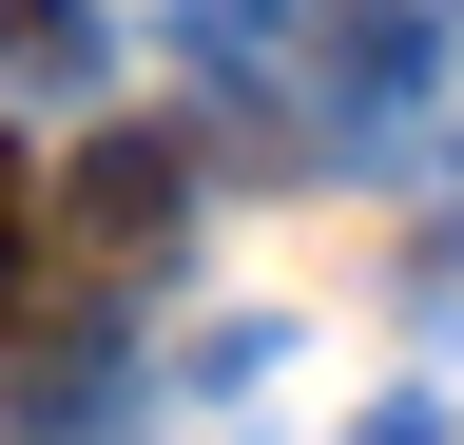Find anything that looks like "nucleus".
Masks as SVG:
<instances>
[{"instance_id":"f257e3e1","label":"nucleus","mask_w":464,"mask_h":445,"mask_svg":"<svg viewBox=\"0 0 464 445\" xmlns=\"http://www.w3.org/2000/svg\"><path fill=\"white\" fill-rule=\"evenodd\" d=\"M426 78H445V20H426V0H310L252 97H271V117H329V155H348V136L426 117Z\"/></svg>"},{"instance_id":"f03ea898","label":"nucleus","mask_w":464,"mask_h":445,"mask_svg":"<svg viewBox=\"0 0 464 445\" xmlns=\"http://www.w3.org/2000/svg\"><path fill=\"white\" fill-rule=\"evenodd\" d=\"M174 233H194V155L174 136H97L78 155V271H174Z\"/></svg>"},{"instance_id":"7ed1b4c3","label":"nucleus","mask_w":464,"mask_h":445,"mask_svg":"<svg viewBox=\"0 0 464 445\" xmlns=\"http://www.w3.org/2000/svg\"><path fill=\"white\" fill-rule=\"evenodd\" d=\"M116 59V39H97V0H0V78H39V97H78Z\"/></svg>"},{"instance_id":"20e7f679","label":"nucleus","mask_w":464,"mask_h":445,"mask_svg":"<svg viewBox=\"0 0 464 445\" xmlns=\"http://www.w3.org/2000/svg\"><path fill=\"white\" fill-rule=\"evenodd\" d=\"M290 20H310V0H174V59H213V78H271V59H290Z\"/></svg>"},{"instance_id":"39448f33","label":"nucleus","mask_w":464,"mask_h":445,"mask_svg":"<svg viewBox=\"0 0 464 445\" xmlns=\"http://www.w3.org/2000/svg\"><path fill=\"white\" fill-rule=\"evenodd\" d=\"M20 310H39V175L0 155V329H20Z\"/></svg>"},{"instance_id":"423d86ee","label":"nucleus","mask_w":464,"mask_h":445,"mask_svg":"<svg viewBox=\"0 0 464 445\" xmlns=\"http://www.w3.org/2000/svg\"><path fill=\"white\" fill-rule=\"evenodd\" d=\"M348 445H445V407H426V387H387V407L348 426Z\"/></svg>"}]
</instances>
